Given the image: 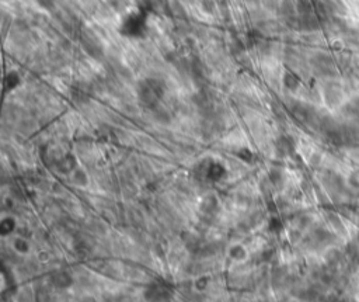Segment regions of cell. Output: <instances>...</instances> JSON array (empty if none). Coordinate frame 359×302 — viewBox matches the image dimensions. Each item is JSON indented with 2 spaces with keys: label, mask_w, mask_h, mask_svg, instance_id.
<instances>
[{
  "label": "cell",
  "mask_w": 359,
  "mask_h": 302,
  "mask_svg": "<svg viewBox=\"0 0 359 302\" xmlns=\"http://www.w3.org/2000/svg\"><path fill=\"white\" fill-rule=\"evenodd\" d=\"M38 2H39V5L44 6V7H52L55 0H38Z\"/></svg>",
  "instance_id": "obj_1"
}]
</instances>
